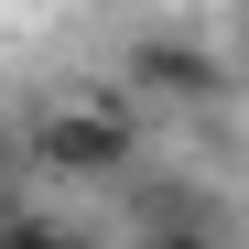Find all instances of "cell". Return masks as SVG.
I'll return each mask as SVG.
<instances>
[{
    "mask_svg": "<svg viewBox=\"0 0 249 249\" xmlns=\"http://www.w3.org/2000/svg\"><path fill=\"white\" fill-rule=\"evenodd\" d=\"M22 152L44 162V174H119V162L141 152V119H130V98H119V87H65V98L33 108Z\"/></svg>",
    "mask_w": 249,
    "mask_h": 249,
    "instance_id": "obj_1",
    "label": "cell"
},
{
    "mask_svg": "<svg viewBox=\"0 0 249 249\" xmlns=\"http://www.w3.org/2000/svg\"><path fill=\"white\" fill-rule=\"evenodd\" d=\"M119 87H130V98H174V108H206V98H228V54L152 33V44H130V76H119Z\"/></svg>",
    "mask_w": 249,
    "mask_h": 249,
    "instance_id": "obj_2",
    "label": "cell"
},
{
    "mask_svg": "<svg viewBox=\"0 0 249 249\" xmlns=\"http://www.w3.org/2000/svg\"><path fill=\"white\" fill-rule=\"evenodd\" d=\"M0 249H87L65 217H44V206H0Z\"/></svg>",
    "mask_w": 249,
    "mask_h": 249,
    "instance_id": "obj_3",
    "label": "cell"
},
{
    "mask_svg": "<svg viewBox=\"0 0 249 249\" xmlns=\"http://www.w3.org/2000/svg\"><path fill=\"white\" fill-rule=\"evenodd\" d=\"M141 249H228L217 228H162V238H141Z\"/></svg>",
    "mask_w": 249,
    "mask_h": 249,
    "instance_id": "obj_4",
    "label": "cell"
},
{
    "mask_svg": "<svg viewBox=\"0 0 249 249\" xmlns=\"http://www.w3.org/2000/svg\"><path fill=\"white\" fill-rule=\"evenodd\" d=\"M238 76H249V11H238Z\"/></svg>",
    "mask_w": 249,
    "mask_h": 249,
    "instance_id": "obj_5",
    "label": "cell"
}]
</instances>
